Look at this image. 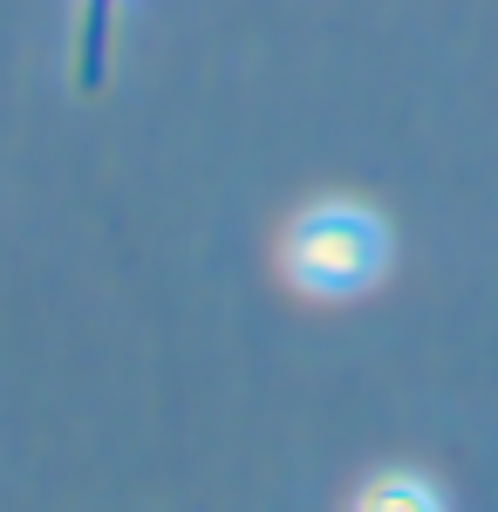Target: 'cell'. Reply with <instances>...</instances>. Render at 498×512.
<instances>
[{
  "label": "cell",
  "instance_id": "2",
  "mask_svg": "<svg viewBox=\"0 0 498 512\" xmlns=\"http://www.w3.org/2000/svg\"><path fill=\"white\" fill-rule=\"evenodd\" d=\"M348 512H451L444 485H430L423 472H376L355 485Z\"/></svg>",
  "mask_w": 498,
  "mask_h": 512
},
{
  "label": "cell",
  "instance_id": "1",
  "mask_svg": "<svg viewBox=\"0 0 498 512\" xmlns=\"http://www.w3.org/2000/svg\"><path fill=\"white\" fill-rule=\"evenodd\" d=\"M389 267V226L355 198H321L287 219L280 233V274L314 301H348L376 287Z\"/></svg>",
  "mask_w": 498,
  "mask_h": 512
}]
</instances>
